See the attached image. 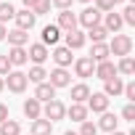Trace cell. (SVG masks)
Wrapping results in <instances>:
<instances>
[{"mask_svg":"<svg viewBox=\"0 0 135 135\" xmlns=\"http://www.w3.org/2000/svg\"><path fill=\"white\" fill-rule=\"evenodd\" d=\"M122 117H124L127 122H135V103H127V106L122 109Z\"/></svg>","mask_w":135,"mask_h":135,"instance_id":"cell-37","label":"cell"},{"mask_svg":"<svg viewBox=\"0 0 135 135\" xmlns=\"http://www.w3.org/2000/svg\"><path fill=\"white\" fill-rule=\"evenodd\" d=\"M85 37H90L93 42H103V40L109 37V32H106V29H103V27L98 24V27H93V29H88V35H85Z\"/></svg>","mask_w":135,"mask_h":135,"instance_id":"cell-29","label":"cell"},{"mask_svg":"<svg viewBox=\"0 0 135 135\" xmlns=\"http://www.w3.org/2000/svg\"><path fill=\"white\" fill-rule=\"evenodd\" d=\"M56 27H58L61 32H74L80 24H77V16H74L72 11H61V13H58V21H56Z\"/></svg>","mask_w":135,"mask_h":135,"instance_id":"cell-10","label":"cell"},{"mask_svg":"<svg viewBox=\"0 0 135 135\" xmlns=\"http://www.w3.org/2000/svg\"><path fill=\"white\" fill-rule=\"evenodd\" d=\"M21 109H24V117H27V119H32V122L42 117V103H40V101H35V98H27Z\"/></svg>","mask_w":135,"mask_h":135,"instance_id":"cell-16","label":"cell"},{"mask_svg":"<svg viewBox=\"0 0 135 135\" xmlns=\"http://www.w3.org/2000/svg\"><path fill=\"white\" fill-rule=\"evenodd\" d=\"M93 72H95V64H93L90 56H80V58L74 61V74H77V77L88 80V77H93Z\"/></svg>","mask_w":135,"mask_h":135,"instance_id":"cell-5","label":"cell"},{"mask_svg":"<svg viewBox=\"0 0 135 135\" xmlns=\"http://www.w3.org/2000/svg\"><path fill=\"white\" fill-rule=\"evenodd\" d=\"M64 135H77V132H74V130H66V132H64Z\"/></svg>","mask_w":135,"mask_h":135,"instance_id":"cell-44","label":"cell"},{"mask_svg":"<svg viewBox=\"0 0 135 135\" xmlns=\"http://www.w3.org/2000/svg\"><path fill=\"white\" fill-rule=\"evenodd\" d=\"M109 35L114 32V35H119V29L124 27V21H122V16L119 13H114V11H109V13H103V24H101Z\"/></svg>","mask_w":135,"mask_h":135,"instance_id":"cell-8","label":"cell"},{"mask_svg":"<svg viewBox=\"0 0 135 135\" xmlns=\"http://www.w3.org/2000/svg\"><path fill=\"white\" fill-rule=\"evenodd\" d=\"M16 16V8L11 6V3H0V24H6V21H11Z\"/></svg>","mask_w":135,"mask_h":135,"instance_id":"cell-30","label":"cell"},{"mask_svg":"<svg viewBox=\"0 0 135 135\" xmlns=\"http://www.w3.org/2000/svg\"><path fill=\"white\" fill-rule=\"evenodd\" d=\"M88 114H90V111H88V106H85V103H72L69 109H66V117H69L72 122H85V119H88Z\"/></svg>","mask_w":135,"mask_h":135,"instance_id":"cell-18","label":"cell"},{"mask_svg":"<svg viewBox=\"0 0 135 135\" xmlns=\"http://www.w3.org/2000/svg\"><path fill=\"white\" fill-rule=\"evenodd\" d=\"M6 90V82H3V77H0V93H3Z\"/></svg>","mask_w":135,"mask_h":135,"instance_id":"cell-42","label":"cell"},{"mask_svg":"<svg viewBox=\"0 0 135 135\" xmlns=\"http://www.w3.org/2000/svg\"><path fill=\"white\" fill-rule=\"evenodd\" d=\"M119 16H122V21H124V24L135 27V6H124V11H122Z\"/></svg>","mask_w":135,"mask_h":135,"instance_id":"cell-33","label":"cell"},{"mask_svg":"<svg viewBox=\"0 0 135 135\" xmlns=\"http://www.w3.org/2000/svg\"><path fill=\"white\" fill-rule=\"evenodd\" d=\"M98 80H111V77H117V64L114 61H101V64H95V72H93Z\"/></svg>","mask_w":135,"mask_h":135,"instance_id":"cell-14","label":"cell"},{"mask_svg":"<svg viewBox=\"0 0 135 135\" xmlns=\"http://www.w3.org/2000/svg\"><path fill=\"white\" fill-rule=\"evenodd\" d=\"M80 3H90V0H80Z\"/></svg>","mask_w":135,"mask_h":135,"instance_id":"cell-46","label":"cell"},{"mask_svg":"<svg viewBox=\"0 0 135 135\" xmlns=\"http://www.w3.org/2000/svg\"><path fill=\"white\" fill-rule=\"evenodd\" d=\"M117 74H124V77H132V74H135V58H132V56L119 58V64H117Z\"/></svg>","mask_w":135,"mask_h":135,"instance_id":"cell-26","label":"cell"},{"mask_svg":"<svg viewBox=\"0 0 135 135\" xmlns=\"http://www.w3.org/2000/svg\"><path fill=\"white\" fill-rule=\"evenodd\" d=\"M6 35H8V29H6V24H0V40H6Z\"/></svg>","mask_w":135,"mask_h":135,"instance_id":"cell-40","label":"cell"},{"mask_svg":"<svg viewBox=\"0 0 135 135\" xmlns=\"http://www.w3.org/2000/svg\"><path fill=\"white\" fill-rule=\"evenodd\" d=\"M53 132V122H48V119H35L32 122V127H29V135H50Z\"/></svg>","mask_w":135,"mask_h":135,"instance_id":"cell-23","label":"cell"},{"mask_svg":"<svg viewBox=\"0 0 135 135\" xmlns=\"http://www.w3.org/2000/svg\"><path fill=\"white\" fill-rule=\"evenodd\" d=\"M6 37H8L11 48H24V45H27V40H29V32H21V29H11Z\"/></svg>","mask_w":135,"mask_h":135,"instance_id":"cell-24","label":"cell"},{"mask_svg":"<svg viewBox=\"0 0 135 135\" xmlns=\"http://www.w3.org/2000/svg\"><path fill=\"white\" fill-rule=\"evenodd\" d=\"M48 85H53L56 90L58 88H69L72 85V74L66 72V69H58V66H56V69L48 74Z\"/></svg>","mask_w":135,"mask_h":135,"instance_id":"cell-6","label":"cell"},{"mask_svg":"<svg viewBox=\"0 0 135 135\" xmlns=\"http://www.w3.org/2000/svg\"><path fill=\"white\" fill-rule=\"evenodd\" d=\"M8 72H13V66H11V61H8L6 53H0V77H6Z\"/></svg>","mask_w":135,"mask_h":135,"instance_id":"cell-35","label":"cell"},{"mask_svg":"<svg viewBox=\"0 0 135 135\" xmlns=\"http://www.w3.org/2000/svg\"><path fill=\"white\" fill-rule=\"evenodd\" d=\"M95 8H98L101 13H109V11L117 8V3H114V0H95Z\"/></svg>","mask_w":135,"mask_h":135,"instance_id":"cell-34","label":"cell"},{"mask_svg":"<svg viewBox=\"0 0 135 135\" xmlns=\"http://www.w3.org/2000/svg\"><path fill=\"white\" fill-rule=\"evenodd\" d=\"M50 56V50L42 45V42H35V45H29V50H27V58H32L35 61V66H42V61Z\"/></svg>","mask_w":135,"mask_h":135,"instance_id":"cell-12","label":"cell"},{"mask_svg":"<svg viewBox=\"0 0 135 135\" xmlns=\"http://www.w3.org/2000/svg\"><path fill=\"white\" fill-rule=\"evenodd\" d=\"M122 95H124L130 103H135V82H127V85H124V90H122Z\"/></svg>","mask_w":135,"mask_h":135,"instance_id":"cell-36","label":"cell"},{"mask_svg":"<svg viewBox=\"0 0 135 135\" xmlns=\"http://www.w3.org/2000/svg\"><path fill=\"white\" fill-rule=\"evenodd\" d=\"M109 53L111 56H119V58L130 56L132 53V37L130 35H114V40L109 42Z\"/></svg>","mask_w":135,"mask_h":135,"instance_id":"cell-1","label":"cell"},{"mask_svg":"<svg viewBox=\"0 0 135 135\" xmlns=\"http://www.w3.org/2000/svg\"><path fill=\"white\" fill-rule=\"evenodd\" d=\"M117 124H119V119H117V114H111V111H103L101 119H98V130H106V132H114Z\"/></svg>","mask_w":135,"mask_h":135,"instance_id":"cell-22","label":"cell"},{"mask_svg":"<svg viewBox=\"0 0 135 135\" xmlns=\"http://www.w3.org/2000/svg\"><path fill=\"white\" fill-rule=\"evenodd\" d=\"M109 45L106 42H93V50H90V58L93 64H101V61H109Z\"/></svg>","mask_w":135,"mask_h":135,"instance_id":"cell-20","label":"cell"},{"mask_svg":"<svg viewBox=\"0 0 135 135\" xmlns=\"http://www.w3.org/2000/svg\"><path fill=\"white\" fill-rule=\"evenodd\" d=\"M61 40V29L56 27V24H48V27H42V45L48 48V45H56Z\"/></svg>","mask_w":135,"mask_h":135,"instance_id":"cell-19","label":"cell"},{"mask_svg":"<svg viewBox=\"0 0 135 135\" xmlns=\"http://www.w3.org/2000/svg\"><path fill=\"white\" fill-rule=\"evenodd\" d=\"M3 82H6V88L11 90V93H24L27 90V74L24 72H8L6 77H3Z\"/></svg>","mask_w":135,"mask_h":135,"instance_id":"cell-2","label":"cell"},{"mask_svg":"<svg viewBox=\"0 0 135 135\" xmlns=\"http://www.w3.org/2000/svg\"><path fill=\"white\" fill-rule=\"evenodd\" d=\"M6 119H11V117H8V106H6V103H0V124H3Z\"/></svg>","mask_w":135,"mask_h":135,"instance_id":"cell-39","label":"cell"},{"mask_svg":"<svg viewBox=\"0 0 135 135\" xmlns=\"http://www.w3.org/2000/svg\"><path fill=\"white\" fill-rule=\"evenodd\" d=\"M35 3H37V0H24V8H27V11H29V8H32V6H35Z\"/></svg>","mask_w":135,"mask_h":135,"instance_id":"cell-41","label":"cell"},{"mask_svg":"<svg viewBox=\"0 0 135 135\" xmlns=\"http://www.w3.org/2000/svg\"><path fill=\"white\" fill-rule=\"evenodd\" d=\"M114 3H117V6H119V3H124V0H114Z\"/></svg>","mask_w":135,"mask_h":135,"instance_id":"cell-45","label":"cell"},{"mask_svg":"<svg viewBox=\"0 0 135 135\" xmlns=\"http://www.w3.org/2000/svg\"><path fill=\"white\" fill-rule=\"evenodd\" d=\"M35 101H40V103H48V101H53L56 98V88L53 85H48V80L45 82H40L37 88H35V95H32Z\"/></svg>","mask_w":135,"mask_h":135,"instance_id":"cell-13","label":"cell"},{"mask_svg":"<svg viewBox=\"0 0 135 135\" xmlns=\"http://www.w3.org/2000/svg\"><path fill=\"white\" fill-rule=\"evenodd\" d=\"M77 135H98V124L90 122V119H85V122H80V132Z\"/></svg>","mask_w":135,"mask_h":135,"instance_id":"cell-31","label":"cell"},{"mask_svg":"<svg viewBox=\"0 0 135 135\" xmlns=\"http://www.w3.org/2000/svg\"><path fill=\"white\" fill-rule=\"evenodd\" d=\"M13 21H16V29H21V32H29L32 27H35V21H37V16L32 13V11H16V16H13Z\"/></svg>","mask_w":135,"mask_h":135,"instance_id":"cell-7","label":"cell"},{"mask_svg":"<svg viewBox=\"0 0 135 135\" xmlns=\"http://www.w3.org/2000/svg\"><path fill=\"white\" fill-rule=\"evenodd\" d=\"M122 90H124L122 77H111V80L103 82V95H106V98H117V95H122Z\"/></svg>","mask_w":135,"mask_h":135,"instance_id":"cell-15","label":"cell"},{"mask_svg":"<svg viewBox=\"0 0 135 135\" xmlns=\"http://www.w3.org/2000/svg\"><path fill=\"white\" fill-rule=\"evenodd\" d=\"M29 11H32L35 16H45V13L50 11V0H37V3H35Z\"/></svg>","mask_w":135,"mask_h":135,"instance_id":"cell-32","label":"cell"},{"mask_svg":"<svg viewBox=\"0 0 135 135\" xmlns=\"http://www.w3.org/2000/svg\"><path fill=\"white\" fill-rule=\"evenodd\" d=\"M109 135H127V132H119V130H114V132H109Z\"/></svg>","mask_w":135,"mask_h":135,"instance_id":"cell-43","label":"cell"},{"mask_svg":"<svg viewBox=\"0 0 135 135\" xmlns=\"http://www.w3.org/2000/svg\"><path fill=\"white\" fill-rule=\"evenodd\" d=\"M88 98H90V88H88L85 82L72 85V103H85Z\"/></svg>","mask_w":135,"mask_h":135,"instance_id":"cell-21","label":"cell"},{"mask_svg":"<svg viewBox=\"0 0 135 135\" xmlns=\"http://www.w3.org/2000/svg\"><path fill=\"white\" fill-rule=\"evenodd\" d=\"M88 111H95V114L109 111V98H106L103 93H90V98H88Z\"/></svg>","mask_w":135,"mask_h":135,"instance_id":"cell-9","label":"cell"},{"mask_svg":"<svg viewBox=\"0 0 135 135\" xmlns=\"http://www.w3.org/2000/svg\"><path fill=\"white\" fill-rule=\"evenodd\" d=\"M64 117H66V106H64L58 98H53V101L45 103V109H42V119H48V122H58V119H64Z\"/></svg>","mask_w":135,"mask_h":135,"instance_id":"cell-3","label":"cell"},{"mask_svg":"<svg viewBox=\"0 0 135 135\" xmlns=\"http://www.w3.org/2000/svg\"><path fill=\"white\" fill-rule=\"evenodd\" d=\"M101 19H103V13H101L95 6H93V8L88 6V8L77 16V24H82L85 29H93V27H98V24H101Z\"/></svg>","mask_w":135,"mask_h":135,"instance_id":"cell-4","label":"cell"},{"mask_svg":"<svg viewBox=\"0 0 135 135\" xmlns=\"http://www.w3.org/2000/svg\"><path fill=\"white\" fill-rule=\"evenodd\" d=\"M8 61H11V66H24L29 58H27V48H11L8 53Z\"/></svg>","mask_w":135,"mask_h":135,"instance_id":"cell-25","label":"cell"},{"mask_svg":"<svg viewBox=\"0 0 135 135\" xmlns=\"http://www.w3.org/2000/svg\"><path fill=\"white\" fill-rule=\"evenodd\" d=\"M85 42H88L85 32H80V29H74V32H66V48H69V50H80Z\"/></svg>","mask_w":135,"mask_h":135,"instance_id":"cell-17","label":"cell"},{"mask_svg":"<svg viewBox=\"0 0 135 135\" xmlns=\"http://www.w3.org/2000/svg\"><path fill=\"white\" fill-rule=\"evenodd\" d=\"M45 80H48V72L42 69V66H32L29 74H27V82H35V85H40V82H45Z\"/></svg>","mask_w":135,"mask_h":135,"instance_id":"cell-27","label":"cell"},{"mask_svg":"<svg viewBox=\"0 0 135 135\" xmlns=\"http://www.w3.org/2000/svg\"><path fill=\"white\" fill-rule=\"evenodd\" d=\"M0 135H21V124L16 119H6L0 124Z\"/></svg>","mask_w":135,"mask_h":135,"instance_id":"cell-28","label":"cell"},{"mask_svg":"<svg viewBox=\"0 0 135 135\" xmlns=\"http://www.w3.org/2000/svg\"><path fill=\"white\" fill-rule=\"evenodd\" d=\"M72 3H74V0H50V6H56V8H61V11H69Z\"/></svg>","mask_w":135,"mask_h":135,"instance_id":"cell-38","label":"cell"},{"mask_svg":"<svg viewBox=\"0 0 135 135\" xmlns=\"http://www.w3.org/2000/svg\"><path fill=\"white\" fill-rule=\"evenodd\" d=\"M53 61H56V66L58 69H66V66L72 64V50L66 48V45H58V48H53Z\"/></svg>","mask_w":135,"mask_h":135,"instance_id":"cell-11","label":"cell"}]
</instances>
